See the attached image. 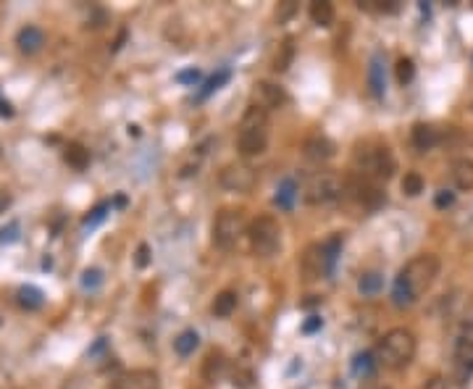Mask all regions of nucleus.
<instances>
[{
    "label": "nucleus",
    "instance_id": "aec40b11",
    "mask_svg": "<svg viewBox=\"0 0 473 389\" xmlns=\"http://www.w3.org/2000/svg\"><path fill=\"white\" fill-rule=\"evenodd\" d=\"M308 14H310V21L319 26H331L334 24V16H336L334 6H331L329 0H316V3H310Z\"/></svg>",
    "mask_w": 473,
    "mask_h": 389
},
{
    "label": "nucleus",
    "instance_id": "cd10ccee",
    "mask_svg": "<svg viewBox=\"0 0 473 389\" xmlns=\"http://www.w3.org/2000/svg\"><path fill=\"white\" fill-rule=\"evenodd\" d=\"M403 192L408 198H418L423 192V176L418 171H408L403 176Z\"/></svg>",
    "mask_w": 473,
    "mask_h": 389
},
{
    "label": "nucleus",
    "instance_id": "7c9ffc66",
    "mask_svg": "<svg viewBox=\"0 0 473 389\" xmlns=\"http://www.w3.org/2000/svg\"><path fill=\"white\" fill-rule=\"evenodd\" d=\"M226 82H229V71H218V74H216V77H211L206 82V87H203V92H200V97H208L211 95V92H216V90H218V87L221 85H226Z\"/></svg>",
    "mask_w": 473,
    "mask_h": 389
},
{
    "label": "nucleus",
    "instance_id": "f03ea898",
    "mask_svg": "<svg viewBox=\"0 0 473 389\" xmlns=\"http://www.w3.org/2000/svg\"><path fill=\"white\" fill-rule=\"evenodd\" d=\"M415 347H418V342H415V334L410 329H389L376 345V363L389 368V371H400V368L413 363Z\"/></svg>",
    "mask_w": 473,
    "mask_h": 389
},
{
    "label": "nucleus",
    "instance_id": "6e6552de",
    "mask_svg": "<svg viewBox=\"0 0 473 389\" xmlns=\"http://www.w3.org/2000/svg\"><path fill=\"white\" fill-rule=\"evenodd\" d=\"M452 373L455 384H465L473 376V321H465L455 339V355H452Z\"/></svg>",
    "mask_w": 473,
    "mask_h": 389
},
{
    "label": "nucleus",
    "instance_id": "dca6fc26",
    "mask_svg": "<svg viewBox=\"0 0 473 389\" xmlns=\"http://www.w3.org/2000/svg\"><path fill=\"white\" fill-rule=\"evenodd\" d=\"M16 45H18V50L26 53V55H35V53H40L43 50V45H45L43 29H40V26H24V29L16 35Z\"/></svg>",
    "mask_w": 473,
    "mask_h": 389
},
{
    "label": "nucleus",
    "instance_id": "6ab92c4d",
    "mask_svg": "<svg viewBox=\"0 0 473 389\" xmlns=\"http://www.w3.org/2000/svg\"><path fill=\"white\" fill-rule=\"evenodd\" d=\"M237 303H240L237 292H232V289H224V292L216 294L213 305H211V313H213L216 319H229V316L237 311Z\"/></svg>",
    "mask_w": 473,
    "mask_h": 389
},
{
    "label": "nucleus",
    "instance_id": "b1692460",
    "mask_svg": "<svg viewBox=\"0 0 473 389\" xmlns=\"http://www.w3.org/2000/svg\"><path fill=\"white\" fill-rule=\"evenodd\" d=\"M292 58H294V43L292 40H284V43L279 45V50H276L271 69L282 74V71H287L289 66H292Z\"/></svg>",
    "mask_w": 473,
    "mask_h": 389
},
{
    "label": "nucleus",
    "instance_id": "4be33fe9",
    "mask_svg": "<svg viewBox=\"0 0 473 389\" xmlns=\"http://www.w3.org/2000/svg\"><path fill=\"white\" fill-rule=\"evenodd\" d=\"M368 85H371V92H373V97H381V95H384V90H387V82H384V66H381V53H376V55L371 58Z\"/></svg>",
    "mask_w": 473,
    "mask_h": 389
},
{
    "label": "nucleus",
    "instance_id": "393cba45",
    "mask_svg": "<svg viewBox=\"0 0 473 389\" xmlns=\"http://www.w3.org/2000/svg\"><path fill=\"white\" fill-rule=\"evenodd\" d=\"M198 342H200V337H198V331H192V329H187V331H181L179 337L174 339V350L179 355H192L195 353V347H198Z\"/></svg>",
    "mask_w": 473,
    "mask_h": 389
},
{
    "label": "nucleus",
    "instance_id": "f3484780",
    "mask_svg": "<svg viewBox=\"0 0 473 389\" xmlns=\"http://www.w3.org/2000/svg\"><path fill=\"white\" fill-rule=\"evenodd\" d=\"M410 139H413V147L415 150H421V153H426V150H434V147L439 145V129L437 127H431V124H415L413 127V134H410Z\"/></svg>",
    "mask_w": 473,
    "mask_h": 389
},
{
    "label": "nucleus",
    "instance_id": "58836bf2",
    "mask_svg": "<svg viewBox=\"0 0 473 389\" xmlns=\"http://www.w3.org/2000/svg\"><path fill=\"white\" fill-rule=\"evenodd\" d=\"M423 389H447V384H445L442 376H431V379L423 384Z\"/></svg>",
    "mask_w": 473,
    "mask_h": 389
},
{
    "label": "nucleus",
    "instance_id": "5701e85b",
    "mask_svg": "<svg viewBox=\"0 0 473 389\" xmlns=\"http://www.w3.org/2000/svg\"><path fill=\"white\" fill-rule=\"evenodd\" d=\"M297 195H300V187H297V182L294 179H284L282 184H279V190H276V206L284 208V211H289V208L294 206V200H297Z\"/></svg>",
    "mask_w": 473,
    "mask_h": 389
},
{
    "label": "nucleus",
    "instance_id": "a878e982",
    "mask_svg": "<svg viewBox=\"0 0 473 389\" xmlns=\"http://www.w3.org/2000/svg\"><path fill=\"white\" fill-rule=\"evenodd\" d=\"M18 305L26 308V311L43 308V292H40L37 287H21V289H18Z\"/></svg>",
    "mask_w": 473,
    "mask_h": 389
},
{
    "label": "nucleus",
    "instance_id": "9b49d317",
    "mask_svg": "<svg viewBox=\"0 0 473 389\" xmlns=\"http://www.w3.org/2000/svg\"><path fill=\"white\" fill-rule=\"evenodd\" d=\"M300 268H302V277L308 279V282H316V279L329 277V274H331V268H334V263L329 260L324 245L313 243V245L305 247V252H302Z\"/></svg>",
    "mask_w": 473,
    "mask_h": 389
},
{
    "label": "nucleus",
    "instance_id": "4c0bfd02",
    "mask_svg": "<svg viewBox=\"0 0 473 389\" xmlns=\"http://www.w3.org/2000/svg\"><path fill=\"white\" fill-rule=\"evenodd\" d=\"M176 79H179V82H198V79H200V71H198V69L181 71V74H176Z\"/></svg>",
    "mask_w": 473,
    "mask_h": 389
},
{
    "label": "nucleus",
    "instance_id": "0eeeda50",
    "mask_svg": "<svg viewBox=\"0 0 473 389\" xmlns=\"http://www.w3.org/2000/svg\"><path fill=\"white\" fill-rule=\"evenodd\" d=\"M250 250L258 258H271L282 245V226L274 216H258L248 224Z\"/></svg>",
    "mask_w": 473,
    "mask_h": 389
},
{
    "label": "nucleus",
    "instance_id": "423d86ee",
    "mask_svg": "<svg viewBox=\"0 0 473 389\" xmlns=\"http://www.w3.org/2000/svg\"><path fill=\"white\" fill-rule=\"evenodd\" d=\"M344 195L342 176L334 171H313L302 184V198L310 206H329Z\"/></svg>",
    "mask_w": 473,
    "mask_h": 389
},
{
    "label": "nucleus",
    "instance_id": "473e14b6",
    "mask_svg": "<svg viewBox=\"0 0 473 389\" xmlns=\"http://www.w3.org/2000/svg\"><path fill=\"white\" fill-rule=\"evenodd\" d=\"M294 11H297V6H294L292 0H287V3H279V9H276V21L279 24H284L289 16H294Z\"/></svg>",
    "mask_w": 473,
    "mask_h": 389
},
{
    "label": "nucleus",
    "instance_id": "ddd939ff",
    "mask_svg": "<svg viewBox=\"0 0 473 389\" xmlns=\"http://www.w3.org/2000/svg\"><path fill=\"white\" fill-rule=\"evenodd\" d=\"M111 389H161V376L153 368H132L119 373Z\"/></svg>",
    "mask_w": 473,
    "mask_h": 389
},
{
    "label": "nucleus",
    "instance_id": "4468645a",
    "mask_svg": "<svg viewBox=\"0 0 473 389\" xmlns=\"http://www.w3.org/2000/svg\"><path fill=\"white\" fill-rule=\"evenodd\" d=\"M336 153L334 142L329 137H324V134H313V137H308L305 142H302V156L308 158V161H313V164H326V161H331Z\"/></svg>",
    "mask_w": 473,
    "mask_h": 389
},
{
    "label": "nucleus",
    "instance_id": "c756f323",
    "mask_svg": "<svg viewBox=\"0 0 473 389\" xmlns=\"http://www.w3.org/2000/svg\"><path fill=\"white\" fill-rule=\"evenodd\" d=\"M232 384L237 389H250L253 387V371L250 368H242V366H237L232 371Z\"/></svg>",
    "mask_w": 473,
    "mask_h": 389
},
{
    "label": "nucleus",
    "instance_id": "412c9836",
    "mask_svg": "<svg viewBox=\"0 0 473 389\" xmlns=\"http://www.w3.org/2000/svg\"><path fill=\"white\" fill-rule=\"evenodd\" d=\"M63 161H66L71 169L85 171L87 166H90V150H87L85 145H79V142H69L66 150H63Z\"/></svg>",
    "mask_w": 473,
    "mask_h": 389
},
{
    "label": "nucleus",
    "instance_id": "a19ab883",
    "mask_svg": "<svg viewBox=\"0 0 473 389\" xmlns=\"http://www.w3.org/2000/svg\"><path fill=\"white\" fill-rule=\"evenodd\" d=\"M11 206V195L9 192H0V213H6V208Z\"/></svg>",
    "mask_w": 473,
    "mask_h": 389
},
{
    "label": "nucleus",
    "instance_id": "a211bd4d",
    "mask_svg": "<svg viewBox=\"0 0 473 389\" xmlns=\"http://www.w3.org/2000/svg\"><path fill=\"white\" fill-rule=\"evenodd\" d=\"M450 176L457 190H473V161L471 158H457L450 166Z\"/></svg>",
    "mask_w": 473,
    "mask_h": 389
},
{
    "label": "nucleus",
    "instance_id": "39448f33",
    "mask_svg": "<svg viewBox=\"0 0 473 389\" xmlns=\"http://www.w3.org/2000/svg\"><path fill=\"white\" fill-rule=\"evenodd\" d=\"M242 234H248V218H245L242 208H224L216 213L211 240L218 250H232Z\"/></svg>",
    "mask_w": 473,
    "mask_h": 389
},
{
    "label": "nucleus",
    "instance_id": "2eb2a0df",
    "mask_svg": "<svg viewBox=\"0 0 473 389\" xmlns=\"http://www.w3.org/2000/svg\"><path fill=\"white\" fill-rule=\"evenodd\" d=\"M226 368H229L226 355L221 353V350H211V353L206 355V361H203V379H206L208 384H216V381L224 379Z\"/></svg>",
    "mask_w": 473,
    "mask_h": 389
},
{
    "label": "nucleus",
    "instance_id": "20e7f679",
    "mask_svg": "<svg viewBox=\"0 0 473 389\" xmlns=\"http://www.w3.org/2000/svg\"><path fill=\"white\" fill-rule=\"evenodd\" d=\"M353 166L358 176H366L371 182H387L389 176L395 174L397 161L392 156V150L387 145H376V142H366L358 145L353 153Z\"/></svg>",
    "mask_w": 473,
    "mask_h": 389
},
{
    "label": "nucleus",
    "instance_id": "72a5a7b5",
    "mask_svg": "<svg viewBox=\"0 0 473 389\" xmlns=\"http://www.w3.org/2000/svg\"><path fill=\"white\" fill-rule=\"evenodd\" d=\"M108 208H111V206H108V203H100V206L95 208L92 213H90V216L85 218V226H95V224H100V221H103V218H105V213H108Z\"/></svg>",
    "mask_w": 473,
    "mask_h": 389
},
{
    "label": "nucleus",
    "instance_id": "c9c22d12",
    "mask_svg": "<svg viewBox=\"0 0 473 389\" xmlns=\"http://www.w3.org/2000/svg\"><path fill=\"white\" fill-rule=\"evenodd\" d=\"M434 203H437V208H450L452 203H455V192L442 190V192L437 195V200H434Z\"/></svg>",
    "mask_w": 473,
    "mask_h": 389
},
{
    "label": "nucleus",
    "instance_id": "f704fd0d",
    "mask_svg": "<svg viewBox=\"0 0 473 389\" xmlns=\"http://www.w3.org/2000/svg\"><path fill=\"white\" fill-rule=\"evenodd\" d=\"M371 366H373V361H371V353H363V355H358L355 358V371L358 373H368L371 371Z\"/></svg>",
    "mask_w": 473,
    "mask_h": 389
},
{
    "label": "nucleus",
    "instance_id": "ea45409f",
    "mask_svg": "<svg viewBox=\"0 0 473 389\" xmlns=\"http://www.w3.org/2000/svg\"><path fill=\"white\" fill-rule=\"evenodd\" d=\"M321 326H324V321L313 316V319H310V321H305V326H302V331H305V334H310V331H316V329H321Z\"/></svg>",
    "mask_w": 473,
    "mask_h": 389
},
{
    "label": "nucleus",
    "instance_id": "e433bc0d",
    "mask_svg": "<svg viewBox=\"0 0 473 389\" xmlns=\"http://www.w3.org/2000/svg\"><path fill=\"white\" fill-rule=\"evenodd\" d=\"M147 263H150V247H147V245L142 243V245H139V247H137V266H139V268H145Z\"/></svg>",
    "mask_w": 473,
    "mask_h": 389
},
{
    "label": "nucleus",
    "instance_id": "2f4dec72",
    "mask_svg": "<svg viewBox=\"0 0 473 389\" xmlns=\"http://www.w3.org/2000/svg\"><path fill=\"white\" fill-rule=\"evenodd\" d=\"M100 282H103V271H97V268H87L82 274V287L85 289H95V287H100Z\"/></svg>",
    "mask_w": 473,
    "mask_h": 389
},
{
    "label": "nucleus",
    "instance_id": "c85d7f7f",
    "mask_svg": "<svg viewBox=\"0 0 473 389\" xmlns=\"http://www.w3.org/2000/svg\"><path fill=\"white\" fill-rule=\"evenodd\" d=\"M413 77H415V63L410 58H400L397 61V82L405 87L413 82Z\"/></svg>",
    "mask_w": 473,
    "mask_h": 389
},
{
    "label": "nucleus",
    "instance_id": "bb28decb",
    "mask_svg": "<svg viewBox=\"0 0 473 389\" xmlns=\"http://www.w3.org/2000/svg\"><path fill=\"white\" fill-rule=\"evenodd\" d=\"M381 287H384V277H381L378 271H368V274H363L361 282H358L361 294H376V292H381Z\"/></svg>",
    "mask_w": 473,
    "mask_h": 389
},
{
    "label": "nucleus",
    "instance_id": "f257e3e1",
    "mask_svg": "<svg viewBox=\"0 0 473 389\" xmlns=\"http://www.w3.org/2000/svg\"><path fill=\"white\" fill-rule=\"evenodd\" d=\"M439 268H442V263H439L437 255H431V252L415 255V258L397 274L395 287H392V303H395L397 308H410V305H415L418 297L434 287V282H437L439 277Z\"/></svg>",
    "mask_w": 473,
    "mask_h": 389
},
{
    "label": "nucleus",
    "instance_id": "f8f14e48",
    "mask_svg": "<svg viewBox=\"0 0 473 389\" xmlns=\"http://www.w3.org/2000/svg\"><path fill=\"white\" fill-rule=\"evenodd\" d=\"M253 100H255L258 108H263L268 113L276 111V108H284L289 103V95H287V90L282 85L263 79V82H255V87H253Z\"/></svg>",
    "mask_w": 473,
    "mask_h": 389
},
{
    "label": "nucleus",
    "instance_id": "9d476101",
    "mask_svg": "<svg viewBox=\"0 0 473 389\" xmlns=\"http://www.w3.org/2000/svg\"><path fill=\"white\" fill-rule=\"evenodd\" d=\"M344 192H350L366 211H376V208H381L384 200H387V192L381 190V184L371 182L366 176H355L353 182H344Z\"/></svg>",
    "mask_w": 473,
    "mask_h": 389
},
{
    "label": "nucleus",
    "instance_id": "7ed1b4c3",
    "mask_svg": "<svg viewBox=\"0 0 473 389\" xmlns=\"http://www.w3.org/2000/svg\"><path fill=\"white\" fill-rule=\"evenodd\" d=\"M268 129H271V122H268V113L263 108L253 103L245 111L240 122V134H237V153L242 158H255L263 156L268 147Z\"/></svg>",
    "mask_w": 473,
    "mask_h": 389
},
{
    "label": "nucleus",
    "instance_id": "1a4fd4ad",
    "mask_svg": "<svg viewBox=\"0 0 473 389\" xmlns=\"http://www.w3.org/2000/svg\"><path fill=\"white\" fill-rule=\"evenodd\" d=\"M218 184L224 187L226 192H250L255 184H258V171L250 164H226L221 171H218Z\"/></svg>",
    "mask_w": 473,
    "mask_h": 389
}]
</instances>
